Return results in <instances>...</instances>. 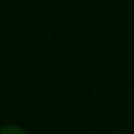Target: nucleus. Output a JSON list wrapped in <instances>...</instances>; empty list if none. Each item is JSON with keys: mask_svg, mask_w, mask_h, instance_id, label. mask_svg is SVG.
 Returning a JSON list of instances; mask_svg holds the SVG:
<instances>
[{"mask_svg": "<svg viewBox=\"0 0 134 134\" xmlns=\"http://www.w3.org/2000/svg\"><path fill=\"white\" fill-rule=\"evenodd\" d=\"M0 134H28V131L17 123H5L0 126Z\"/></svg>", "mask_w": 134, "mask_h": 134, "instance_id": "nucleus-1", "label": "nucleus"}, {"mask_svg": "<svg viewBox=\"0 0 134 134\" xmlns=\"http://www.w3.org/2000/svg\"><path fill=\"white\" fill-rule=\"evenodd\" d=\"M133 5H134V0H133Z\"/></svg>", "mask_w": 134, "mask_h": 134, "instance_id": "nucleus-2", "label": "nucleus"}]
</instances>
